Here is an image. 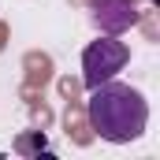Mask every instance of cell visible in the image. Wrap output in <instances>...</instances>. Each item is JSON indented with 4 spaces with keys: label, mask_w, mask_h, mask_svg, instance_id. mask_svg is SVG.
Listing matches in <instances>:
<instances>
[{
    "label": "cell",
    "mask_w": 160,
    "mask_h": 160,
    "mask_svg": "<svg viewBox=\"0 0 160 160\" xmlns=\"http://www.w3.org/2000/svg\"><path fill=\"white\" fill-rule=\"evenodd\" d=\"M127 60H130V48L119 38H112V34L93 41V45H86V52H82V82H86V89L116 78L127 67Z\"/></svg>",
    "instance_id": "7a4b0ae2"
},
{
    "label": "cell",
    "mask_w": 160,
    "mask_h": 160,
    "mask_svg": "<svg viewBox=\"0 0 160 160\" xmlns=\"http://www.w3.org/2000/svg\"><path fill=\"white\" fill-rule=\"evenodd\" d=\"M89 8H93V22L112 38H119L123 30H130L138 22L134 0H89Z\"/></svg>",
    "instance_id": "3957f363"
},
{
    "label": "cell",
    "mask_w": 160,
    "mask_h": 160,
    "mask_svg": "<svg viewBox=\"0 0 160 160\" xmlns=\"http://www.w3.org/2000/svg\"><path fill=\"white\" fill-rule=\"evenodd\" d=\"M86 116H89V127H93L97 138H104L112 145H127V142L145 134L149 104L134 86H123V82L108 78V82L89 89Z\"/></svg>",
    "instance_id": "6da1fadb"
}]
</instances>
